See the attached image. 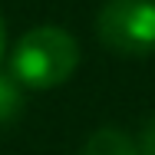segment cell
<instances>
[{
  "label": "cell",
  "instance_id": "obj_1",
  "mask_svg": "<svg viewBox=\"0 0 155 155\" xmlns=\"http://www.w3.org/2000/svg\"><path fill=\"white\" fill-rule=\"evenodd\" d=\"M79 66V43L63 27L43 23L27 30L10 53V76L27 89L63 86Z\"/></svg>",
  "mask_w": 155,
  "mask_h": 155
},
{
  "label": "cell",
  "instance_id": "obj_2",
  "mask_svg": "<svg viewBox=\"0 0 155 155\" xmlns=\"http://www.w3.org/2000/svg\"><path fill=\"white\" fill-rule=\"evenodd\" d=\"M96 33L119 56L155 53V0H106Z\"/></svg>",
  "mask_w": 155,
  "mask_h": 155
},
{
  "label": "cell",
  "instance_id": "obj_3",
  "mask_svg": "<svg viewBox=\"0 0 155 155\" xmlns=\"http://www.w3.org/2000/svg\"><path fill=\"white\" fill-rule=\"evenodd\" d=\"M83 155H139V145L125 135L122 129H96L93 135L86 139L83 145Z\"/></svg>",
  "mask_w": 155,
  "mask_h": 155
},
{
  "label": "cell",
  "instance_id": "obj_4",
  "mask_svg": "<svg viewBox=\"0 0 155 155\" xmlns=\"http://www.w3.org/2000/svg\"><path fill=\"white\" fill-rule=\"evenodd\" d=\"M23 109V93H20V83L7 73H0V125L13 122Z\"/></svg>",
  "mask_w": 155,
  "mask_h": 155
},
{
  "label": "cell",
  "instance_id": "obj_5",
  "mask_svg": "<svg viewBox=\"0 0 155 155\" xmlns=\"http://www.w3.org/2000/svg\"><path fill=\"white\" fill-rule=\"evenodd\" d=\"M139 155H155V119L145 125V132H142V142H139Z\"/></svg>",
  "mask_w": 155,
  "mask_h": 155
},
{
  "label": "cell",
  "instance_id": "obj_6",
  "mask_svg": "<svg viewBox=\"0 0 155 155\" xmlns=\"http://www.w3.org/2000/svg\"><path fill=\"white\" fill-rule=\"evenodd\" d=\"M0 53H3V17H0Z\"/></svg>",
  "mask_w": 155,
  "mask_h": 155
}]
</instances>
